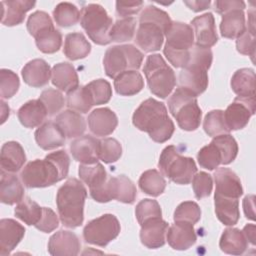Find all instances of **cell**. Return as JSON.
Listing matches in <instances>:
<instances>
[{
    "label": "cell",
    "mask_w": 256,
    "mask_h": 256,
    "mask_svg": "<svg viewBox=\"0 0 256 256\" xmlns=\"http://www.w3.org/2000/svg\"><path fill=\"white\" fill-rule=\"evenodd\" d=\"M86 197V188L76 178H69L58 189L56 204L60 220L64 226L76 228L83 223Z\"/></svg>",
    "instance_id": "cell-3"
},
{
    "label": "cell",
    "mask_w": 256,
    "mask_h": 256,
    "mask_svg": "<svg viewBox=\"0 0 256 256\" xmlns=\"http://www.w3.org/2000/svg\"><path fill=\"white\" fill-rule=\"evenodd\" d=\"M90 196L97 202L106 203L116 199L126 204H132L137 196L134 183L125 175H119L107 179L106 183L97 191L90 193Z\"/></svg>",
    "instance_id": "cell-11"
},
{
    "label": "cell",
    "mask_w": 256,
    "mask_h": 256,
    "mask_svg": "<svg viewBox=\"0 0 256 256\" xmlns=\"http://www.w3.org/2000/svg\"><path fill=\"white\" fill-rule=\"evenodd\" d=\"M55 123L59 126L67 138L82 136L86 130L84 118L80 115V113L71 109L65 110L58 114L55 118Z\"/></svg>",
    "instance_id": "cell-29"
},
{
    "label": "cell",
    "mask_w": 256,
    "mask_h": 256,
    "mask_svg": "<svg viewBox=\"0 0 256 256\" xmlns=\"http://www.w3.org/2000/svg\"><path fill=\"white\" fill-rule=\"evenodd\" d=\"M120 223L113 214H104L91 220L83 229L84 240L100 247L107 246L120 233Z\"/></svg>",
    "instance_id": "cell-12"
},
{
    "label": "cell",
    "mask_w": 256,
    "mask_h": 256,
    "mask_svg": "<svg viewBox=\"0 0 256 256\" xmlns=\"http://www.w3.org/2000/svg\"><path fill=\"white\" fill-rule=\"evenodd\" d=\"M59 225V219L56 215V213L47 207H43V214L40 219V221L35 225V227L44 232V233H50L53 230H55Z\"/></svg>",
    "instance_id": "cell-57"
},
{
    "label": "cell",
    "mask_w": 256,
    "mask_h": 256,
    "mask_svg": "<svg viewBox=\"0 0 256 256\" xmlns=\"http://www.w3.org/2000/svg\"><path fill=\"white\" fill-rule=\"evenodd\" d=\"M165 36L164 55L174 67L184 68L189 61L191 48L194 46L192 27L182 22H172Z\"/></svg>",
    "instance_id": "cell-5"
},
{
    "label": "cell",
    "mask_w": 256,
    "mask_h": 256,
    "mask_svg": "<svg viewBox=\"0 0 256 256\" xmlns=\"http://www.w3.org/2000/svg\"><path fill=\"white\" fill-rule=\"evenodd\" d=\"M38 49L46 54L57 52L62 44V35L59 30L55 28L48 29L35 38Z\"/></svg>",
    "instance_id": "cell-45"
},
{
    "label": "cell",
    "mask_w": 256,
    "mask_h": 256,
    "mask_svg": "<svg viewBox=\"0 0 256 256\" xmlns=\"http://www.w3.org/2000/svg\"><path fill=\"white\" fill-rule=\"evenodd\" d=\"M35 1L14 0L2 1V19L1 22L5 26H15L21 24L26 13L35 6Z\"/></svg>",
    "instance_id": "cell-26"
},
{
    "label": "cell",
    "mask_w": 256,
    "mask_h": 256,
    "mask_svg": "<svg viewBox=\"0 0 256 256\" xmlns=\"http://www.w3.org/2000/svg\"><path fill=\"white\" fill-rule=\"evenodd\" d=\"M67 106L76 112L87 113L92 105L85 86H78L67 93Z\"/></svg>",
    "instance_id": "cell-47"
},
{
    "label": "cell",
    "mask_w": 256,
    "mask_h": 256,
    "mask_svg": "<svg viewBox=\"0 0 256 256\" xmlns=\"http://www.w3.org/2000/svg\"><path fill=\"white\" fill-rule=\"evenodd\" d=\"M35 140L44 150L61 147L65 142V135L55 122H45L35 131Z\"/></svg>",
    "instance_id": "cell-27"
},
{
    "label": "cell",
    "mask_w": 256,
    "mask_h": 256,
    "mask_svg": "<svg viewBox=\"0 0 256 256\" xmlns=\"http://www.w3.org/2000/svg\"><path fill=\"white\" fill-rule=\"evenodd\" d=\"M132 122L136 128L147 132L157 143L169 140L175 130L164 103L153 98H148L140 104L133 114Z\"/></svg>",
    "instance_id": "cell-2"
},
{
    "label": "cell",
    "mask_w": 256,
    "mask_h": 256,
    "mask_svg": "<svg viewBox=\"0 0 256 256\" xmlns=\"http://www.w3.org/2000/svg\"><path fill=\"white\" fill-rule=\"evenodd\" d=\"M143 58V53L131 44L112 46L106 50L104 55L105 73L108 77L114 79L125 71L138 70Z\"/></svg>",
    "instance_id": "cell-9"
},
{
    "label": "cell",
    "mask_w": 256,
    "mask_h": 256,
    "mask_svg": "<svg viewBox=\"0 0 256 256\" xmlns=\"http://www.w3.org/2000/svg\"><path fill=\"white\" fill-rule=\"evenodd\" d=\"M80 24L89 38L98 45H107L109 31L112 27V18L99 4H88L82 8Z\"/></svg>",
    "instance_id": "cell-10"
},
{
    "label": "cell",
    "mask_w": 256,
    "mask_h": 256,
    "mask_svg": "<svg viewBox=\"0 0 256 256\" xmlns=\"http://www.w3.org/2000/svg\"><path fill=\"white\" fill-rule=\"evenodd\" d=\"M47 115V110L40 99H33L26 102L20 107L17 113L20 123L26 128L40 126Z\"/></svg>",
    "instance_id": "cell-28"
},
{
    "label": "cell",
    "mask_w": 256,
    "mask_h": 256,
    "mask_svg": "<svg viewBox=\"0 0 256 256\" xmlns=\"http://www.w3.org/2000/svg\"><path fill=\"white\" fill-rule=\"evenodd\" d=\"M192 187L197 199L208 197L213 188V181L210 174L206 172H198L192 178Z\"/></svg>",
    "instance_id": "cell-56"
},
{
    "label": "cell",
    "mask_w": 256,
    "mask_h": 256,
    "mask_svg": "<svg viewBox=\"0 0 256 256\" xmlns=\"http://www.w3.org/2000/svg\"><path fill=\"white\" fill-rule=\"evenodd\" d=\"M256 227L254 224H247L244 228H243V233L246 237V239L252 244L255 245V236H256Z\"/></svg>",
    "instance_id": "cell-62"
},
{
    "label": "cell",
    "mask_w": 256,
    "mask_h": 256,
    "mask_svg": "<svg viewBox=\"0 0 256 256\" xmlns=\"http://www.w3.org/2000/svg\"><path fill=\"white\" fill-rule=\"evenodd\" d=\"M80 241L71 231L60 230L54 233L48 242V251L54 256H75L80 251Z\"/></svg>",
    "instance_id": "cell-16"
},
{
    "label": "cell",
    "mask_w": 256,
    "mask_h": 256,
    "mask_svg": "<svg viewBox=\"0 0 256 256\" xmlns=\"http://www.w3.org/2000/svg\"><path fill=\"white\" fill-rule=\"evenodd\" d=\"M213 54L210 48L194 45L190 51L188 63L179 73V88L194 97L202 94L208 87V69L211 67Z\"/></svg>",
    "instance_id": "cell-4"
},
{
    "label": "cell",
    "mask_w": 256,
    "mask_h": 256,
    "mask_svg": "<svg viewBox=\"0 0 256 256\" xmlns=\"http://www.w3.org/2000/svg\"><path fill=\"white\" fill-rule=\"evenodd\" d=\"M164 29L157 23L147 20H139V27L134 41L144 52L150 53L160 50L164 41Z\"/></svg>",
    "instance_id": "cell-14"
},
{
    "label": "cell",
    "mask_w": 256,
    "mask_h": 256,
    "mask_svg": "<svg viewBox=\"0 0 256 256\" xmlns=\"http://www.w3.org/2000/svg\"><path fill=\"white\" fill-rule=\"evenodd\" d=\"M122 155V146L114 138H104L99 143V159L104 163L116 162Z\"/></svg>",
    "instance_id": "cell-51"
},
{
    "label": "cell",
    "mask_w": 256,
    "mask_h": 256,
    "mask_svg": "<svg viewBox=\"0 0 256 256\" xmlns=\"http://www.w3.org/2000/svg\"><path fill=\"white\" fill-rule=\"evenodd\" d=\"M219 246L224 253L241 255L248 247V240L240 229L227 228L221 235Z\"/></svg>",
    "instance_id": "cell-34"
},
{
    "label": "cell",
    "mask_w": 256,
    "mask_h": 256,
    "mask_svg": "<svg viewBox=\"0 0 256 256\" xmlns=\"http://www.w3.org/2000/svg\"><path fill=\"white\" fill-rule=\"evenodd\" d=\"M26 162V155L23 147L16 141H9L1 148L0 164L1 172L15 173L19 171Z\"/></svg>",
    "instance_id": "cell-23"
},
{
    "label": "cell",
    "mask_w": 256,
    "mask_h": 256,
    "mask_svg": "<svg viewBox=\"0 0 256 256\" xmlns=\"http://www.w3.org/2000/svg\"><path fill=\"white\" fill-rule=\"evenodd\" d=\"M255 113V97H236L234 101L224 111V120L227 128L239 130L244 128L252 115Z\"/></svg>",
    "instance_id": "cell-13"
},
{
    "label": "cell",
    "mask_w": 256,
    "mask_h": 256,
    "mask_svg": "<svg viewBox=\"0 0 256 256\" xmlns=\"http://www.w3.org/2000/svg\"><path fill=\"white\" fill-rule=\"evenodd\" d=\"M201 210L196 202L185 201L179 204L174 212L175 222H187L195 224L200 220Z\"/></svg>",
    "instance_id": "cell-49"
},
{
    "label": "cell",
    "mask_w": 256,
    "mask_h": 256,
    "mask_svg": "<svg viewBox=\"0 0 256 256\" xmlns=\"http://www.w3.org/2000/svg\"><path fill=\"white\" fill-rule=\"evenodd\" d=\"M203 128L206 134L211 137H216L222 134H229L230 130L227 128L224 120V111L212 110L205 116Z\"/></svg>",
    "instance_id": "cell-46"
},
{
    "label": "cell",
    "mask_w": 256,
    "mask_h": 256,
    "mask_svg": "<svg viewBox=\"0 0 256 256\" xmlns=\"http://www.w3.org/2000/svg\"><path fill=\"white\" fill-rule=\"evenodd\" d=\"M197 160L202 168L214 170L221 164V155L216 145L211 142L199 150L197 154Z\"/></svg>",
    "instance_id": "cell-52"
},
{
    "label": "cell",
    "mask_w": 256,
    "mask_h": 256,
    "mask_svg": "<svg viewBox=\"0 0 256 256\" xmlns=\"http://www.w3.org/2000/svg\"><path fill=\"white\" fill-rule=\"evenodd\" d=\"M168 223L161 218H154L141 225V243L149 249L160 248L165 244Z\"/></svg>",
    "instance_id": "cell-19"
},
{
    "label": "cell",
    "mask_w": 256,
    "mask_h": 256,
    "mask_svg": "<svg viewBox=\"0 0 256 256\" xmlns=\"http://www.w3.org/2000/svg\"><path fill=\"white\" fill-rule=\"evenodd\" d=\"M144 87L142 75L137 70L125 71L114 78V88L122 96H132Z\"/></svg>",
    "instance_id": "cell-33"
},
{
    "label": "cell",
    "mask_w": 256,
    "mask_h": 256,
    "mask_svg": "<svg viewBox=\"0 0 256 256\" xmlns=\"http://www.w3.org/2000/svg\"><path fill=\"white\" fill-rule=\"evenodd\" d=\"M166 240L175 250H187L194 245L197 240L193 224L187 222H175L168 227Z\"/></svg>",
    "instance_id": "cell-22"
},
{
    "label": "cell",
    "mask_w": 256,
    "mask_h": 256,
    "mask_svg": "<svg viewBox=\"0 0 256 256\" xmlns=\"http://www.w3.org/2000/svg\"><path fill=\"white\" fill-rule=\"evenodd\" d=\"M24 198V188L19 179L8 172H1L0 200L7 205L19 203Z\"/></svg>",
    "instance_id": "cell-31"
},
{
    "label": "cell",
    "mask_w": 256,
    "mask_h": 256,
    "mask_svg": "<svg viewBox=\"0 0 256 256\" xmlns=\"http://www.w3.org/2000/svg\"><path fill=\"white\" fill-rule=\"evenodd\" d=\"M51 28H54L53 22L50 16L44 11H36L32 13L27 20V30L34 38Z\"/></svg>",
    "instance_id": "cell-50"
},
{
    "label": "cell",
    "mask_w": 256,
    "mask_h": 256,
    "mask_svg": "<svg viewBox=\"0 0 256 256\" xmlns=\"http://www.w3.org/2000/svg\"><path fill=\"white\" fill-rule=\"evenodd\" d=\"M15 216L27 225H36L43 214V207H40L29 197H24L14 210Z\"/></svg>",
    "instance_id": "cell-40"
},
{
    "label": "cell",
    "mask_w": 256,
    "mask_h": 256,
    "mask_svg": "<svg viewBox=\"0 0 256 256\" xmlns=\"http://www.w3.org/2000/svg\"><path fill=\"white\" fill-rule=\"evenodd\" d=\"M25 228L13 219L0 220V254L8 255L23 239Z\"/></svg>",
    "instance_id": "cell-20"
},
{
    "label": "cell",
    "mask_w": 256,
    "mask_h": 256,
    "mask_svg": "<svg viewBox=\"0 0 256 256\" xmlns=\"http://www.w3.org/2000/svg\"><path fill=\"white\" fill-rule=\"evenodd\" d=\"M143 72L148 87L154 95L163 99L170 95L176 85V77L173 69L160 54H152L147 57Z\"/></svg>",
    "instance_id": "cell-7"
},
{
    "label": "cell",
    "mask_w": 256,
    "mask_h": 256,
    "mask_svg": "<svg viewBox=\"0 0 256 256\" xmlns=\"http://www.w3.org/2000/svg\"><path fill=\"white\" fill-rule=\"evenodd\" d=\"M51 81L56 88L66 93L79 86V79L74 66L68 62L55 64L51 71Z\"/></svg>",
    "instance_id": "cell-25"
},
{
    "label": "cell",
    "mask_w": 256,
    "mask_h": 256,
    "mask_svg": "<svg viewBox=\"0 0 256 256\" xmlns=\"http://www.w3.org/2000/svg\"><path fill=\"white\" fill-rule=\"evenodd\" d=\"M214 203L216 216L221 223L226 226H233L238 222L240 212L237 198L224 197L215 193Z\"/></svg>",
    "instance_id": "cell-30"
},
{
    "label": "cell",
    "mask_w": 256,
    "mask_h": 256,
    "mask_svg": "<svg viewBox=\"0 0 256 256\" xmlns=\"http://www.w3.org/2000/svg\"><path fill=\"white\" fill-rule=\"evenodd\" d=\"M91 51V45L85 36L80 32H74L66 35L63 52L69 60L83 59Z\"/></svg>",
    "instance_id": "cell-37"
},
{
    "label": "cell",
    "mask_w": 256,
    "mask_h": 256,
    "mask_svg": "<svg viewBox=\"0 0 256 256\" xmlns=\"http://www.w3.org/2000/svg\"><path fill=\"white\" fill-rule=\"evenodd\" d=\"M158 167L162 175L180 185L189 184L197 173L195 161L190 157L182 156L174 145H169L163 149Z\"/></svg>",
    "instance_id": "cell-6"
},
{
    "label": "cell",
    "mask_w": 256,
    "mask_h": 256,
    "mask_svg": "<svg viewBox=\"0 0 256 256\" xmlns=\"http://www.w3.org/2000/svg\"><path fill=\"white\" fill-rule=\"evenodd\" d=\"M135 215L140 225L148 220L154 218H161L162 211L159 203L153 199H143L137 205L135 209Z\"/></svg>",
    "instance_id": "cell-48"
},
{
    "label": "cell",
    "mask_w": 256,
    "mask_h": 256,
    "mask_svg": "<svg viewBox=\"0 0 256 256\" xmlns=\"http://www.w3.org/2000/svg\"><path fill=\"white\" fill-rule=\"evenodd\" d=\"M184 4H186L188 6L189 9H191L194 12H199L202 10L207 9L211 2L208 1H199V0H192V1H184Z\"/></svg>",
    "instance_id": "cell-61"
},
{
    "label": "cell",
    "mask_w": 256,
    "mask_h": 256,
    "mask_svg": "<svg viewBox=\"0 0 256 256\" xmlns=\"http://www.w3.org/2000/svg\"><path fill=\"white\" fill-rule=\"evenodd\" d=\"M248 26L244 32L237 37L236 48L237 51L243 55H248L254 60L255 56V12L252 9L248 13Z\"/></svg>",
    "instance_id": "cell-39"
},
{
    "label": "cell",
    "mask_w": 256,
    "mask_h": 256,
    "mask_svg": "<svg viewBox=\"0 0 256 256\" xmlns=\"http://www.w3.org/2000/svg\"><path fill=\"white\" fill-rule=\"evenodd\" d=\"M39 99L44 104L48 116H53L56 113H58L64 107L65 103L62 93L52 88L44 90L41 93Z\"/></svg>",
    "instance_id": "cell-54"
},
{
    "label": "cell",
    "mask_w": 256,
    "mask_h": 256,
    "mask_svg": "<svg viewBox=\"0 0 256 256\" xmlns=\"http://www.w3.org/2000/svg\"><path fill=\"white\" fill-rule=\"evenodd\" d=\"M168 107L182 130L194 131L199 127L202 111L190 93L178 87L168 99Z\"/></svg>",
    "instance_id": "cell-8"
},
{
    "label": "cell",
    "mask_w": 256,
    "mask_h": 256,
    "mask_svg": "<svg viewBox=\"0 0 256 256\" xmlns=\"http://www.w3.org/2000/svg\"><path fill=\"white\" fill-rule=\"evenodd\" d=\"M215 11L223 15L232 10H243L245 8V3L240 0H230V1H215Z\"/></svg>",
    "instance_id": "cell-59"
},
{
    "label": "cell",
    "mask_w": 256,
    "mask_h": 256,
    "mask_svg": "<svg viewBox=\"0 0 256 256\" xmlns=\"http://www.w3.org/2000/svg\"><path fill=\"white\" fill-rule=\"evenodd\" d=\"M78 173L80 179L89 187L90 193L100 189L107 181L106 170L99 162L93 164H81Z\"/></svg>",
    "instance_id": "cell-35"
},
{
    "label": "cell",
    "mask_w": 256,
    "mask_h": 256,
    "mask_svg": "<svg viewBox=\"0 0 256 256\" xmlns=\"http://www.w3.org/2000/svg\"><path fill=\"white\" fill-rule=\"evenodd\" d=\"M49 64L43 59H33L22 69V77L26 84L38 88L48 84L51 77Z\"/></svg>",
    "instance_id": "cell-24"
},
{
    "label": "cell",
    "mask_w": 256,
    "mask_h": 256,
    "mask_svg": "<svg viewBox=\"0 0 256 256\" xmlns=\"http://www.w3.org/2000/svg\"><path fill=\"white\" fill-rule=\"evenodd\" d=\"M92 105H102L109 102L112 96V88L108 81L96 79L85 85Z\"/></svg>",
    "instance_id": "cell-44"
},
{
    "label": "cell",
    "mask_w": 256,
    "mask_h": 256,
    "mask_svg": "<svg viewBox=\"0 0 256 256\" xmlns=\"http://www.w3.org/2000/svg\"><path fill=\"white\" fill-rule=\"evenodd\" d=\"M139 19L148 20V21H152V22L159 24L165 30L166 33L169 30V28L173 22L167 12H165L153 5L147 6L140 14Z\"/></svg>",
    "instance_id": "cell-55"
},
{
    "label": "cell",
    "mask_w": 256,
    "mask_h": 256,
    "mask_svg": "<svg viewBox=\"0 0 256 256\" xmlns=\"http://www.w3.org/2000/svg\"><path fill=\"white\" fill-rule=\"evenodd\" d=\"M140 189L153 197L161 195L166 188V181L163 175L156 169H150L143 172L138 181Z\"/></svg>",
    "instance_id": "cell-38"
},
{
    "label": "cell",
    "mask_w": 256,
    "mask_h": 256,
    "mask_svg": "<svg viewBox=\"0 0 256 256\" xmlns=\"http://www.w3.org/2000/svg\"><path fill=\"white\" fill-rule=\"evenodd\" d=\"M136 28V19L126 17L117 20L109 31V39L113 42H125L133 39Z\"/></svg>",
    "instance_id": "cell-42"
},
{
    "label": "cell",
    "mask_w": 256,
    "mask_h": 256,
    "mask_svg": "<svg viewBox=\"0 0 256 256\" xmlns=\"http://www.w3.org/2000/svg\"><path fill=\"white\" fill-rule=\"evenodd\" d=\"M70 158L66 151L48 154L44 159L29 162L21 171V179L27 188L51 186L68 176Z\"/></svg>",
    "instance_id": "cell-1"
},
{
    "label": "cell",
    "mask_w": 256,
    "mask_h": 256,
    "mask_svg": "<svg viewBox=\"0 0 256 256\" xmlns=\"http://www.w3.org/2000/svg\"><path fill=\"white\" fill-rule=\"evenodd\" d=\"M118 125L116 114L107 107L97 108L88 116V126L92 134L103 137L112 134Z\"/></svg>",
    "instance_id": "cell-17"
},
{
    "label": "cell",
    "mask_w": 256,
    "mask_h": 256,
    "mask_svg": "<svg viewBox=\"0 0 256 256\" xmlns=\"http://www.w3.org/2000/svg\"><path fill=\"white\" fill-rule=\"evenodd\" d=\"M255 72L251 68H242L237 70L231 78V88L237 97L252 98L255 97Z\"/></svg>",
    "instance_id": "cell-32"
},
{
    "label": "cell",
    "mask_w": 256,
    "mask_h": 256,
    "mask_svg": "<svg viewBox=\"0 0 256 256\" xmlns=\"http://www.w3.org/2000/svg\"><path fill=\"white\" fill-rule=\"evenodd\" d=\"M195 33V45L201 48H210L218 41L215 19L212 13H205L191 21Z\"/></svg>",
    "instance_id": "cell-15"
},
{
    "label": "cell",
    "mask_w": 256,
    "mask_h": 256,
    "mask_svg": "<svg viewBox=\"0 0 256 256\" xmlns=\"http://www.w3.org/2000/svg\"><path fill=\"white\" fill-rule=\"evenodd\" d=\"M213 142L221 155V164L227 165L235 160L238 154V144L230 134H222L213 137Z\"/></svg>",
    "instance_id": "cell-43"
},
{
    "label": "cell",
    "mask_w": 256,
    "mask_h": 256,
    "mask_svg": "<svg viewBox=\"0 0 256 256\" xmlns=\"http://www.w3.org/2000/svg\"><path fill=\"white\" fill-rule=\"evenodd\" d=\"M81 13L79 9L70 2H61L53 10V18L58 26L70 27L78 23Z\"/></svg>",
    "instance_id": "cell-41"
},
{
    "label": "cell",
    "mask_w": 256,
    "mask_h": 256,
    "mask_svg": "<svg viewBox=\"0 0 256 256\" xmlns=\"http://www.w3.org/2000/svg\"><path fill=\"white\" fill-rule=\"evenodd\" d=\"M245 28V14L243 10H232L222 15L220 32L223 37L229 39L237 38L244 32Z\"/></svg>",
    "instance_id": "cell-36"
},
{
    "label": "cell",
    "mask_w": 256,
    "mask_h": 256,
    "mask_svg": "<svg viewBox=\"0 0 256 256\" xmlns=\"http://www.w3.org/2000/svg\"><path fill=\"white\" fill-rule=\"evenodd\" d=\"M20 86L16 73L8 69L0 70V96L2 99H9L14 96Z\"/></svg>",
    "instance_id": "cell-53"
},
{
    "label": "cell",
    "mask_w": 256,
    "mask_h": 256,
    "mask_svg": "<svg viewBox=\"0 0 256 256\" xmlns=\"http://www.w3.org/2000/svg\"><path fill=\"white\" fill-rule=\"evenodd\" d=\"M213 176L216 185V194L237 199L243 194V188L239 177L229 168H218Z\"/></svg>",
    "instance_id": "cell-21"
},
{
    "label": "cell",
    "mask_w": 256,
    "mask_h": 256,
    "mask_svg": "<svg viewBox=\"0 0 256 256\" xmlns=\"http://www.w3.org/2000/svg\"><path fill=\"white\" fill-rule=\"evenodd\" d=\"M254 195H247L243 200V208L244 213L247 219L254 220L255 219V213H254Z\"/></svg>",
    "instance_id": "cell-60"
},
{
    "label": "cell",
    "mask_w": 256,
    "mask_h": 256,
    "mask_svg": "<svg viewBox=\"0 0 256 256\" xmlns=\"http://www.w3.org/2000/svg\"><path fill=\"white\" fill-rule=\"evenodd\" d=\"M100 140L84 135L73 140L70 144V152L73 158L82 164H93L99 160Z\"/></svg>",
    "instance_id": "cell-18"
},
{
    "label": "cell",
    "mask_w": 256,
    "mask_h": 256,
    "mask_svg": "<svg viewBox=\"0 0 256 256\" xmlns=\"http://www.w3.org/2000/svg\"><path fill=\"white\" fill-rule=\"evenodd\" d=\"M143 7L142 1H117L116 2V12L119 16L126 18L131 15L137 14Z\"/></svg>",
    "instance_id": "cell-58"
}]
</instances>
